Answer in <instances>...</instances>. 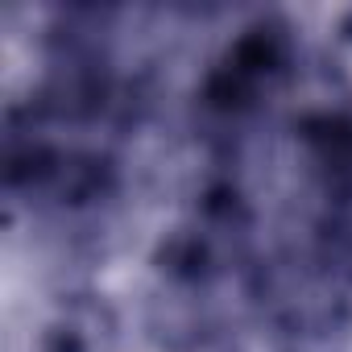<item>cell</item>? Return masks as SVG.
Segmentation results:
<instances>
[{
    "label": "cell",
    "mask_w": 352,
    "mask_h": 352,
    "mask_svg": "<svg viewBox=\"0 0 352 352\" xmlns=\"http://www.w3.org/2000/svg\"><path fill=\"white\" fill-rule=\"evenodd\" d=\"M290 67H294V38L286 21L265 17L241 30V38L224 46V54L199 83L204 116L220 133L241 129L249 116L261 112V104H270V96H278V87L290 79Z\"/></svg>",
    "instance_id": "6da1fadb"
}]
</instances>
